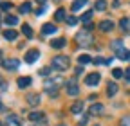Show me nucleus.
I'll return each mask as SVG.
<instances>
[{
	"instance_id": "35",
	"label": "nucleus",
	"mask_w": 130,
	"mask_h": 126,
	"mask_svg": "<svg viewBox=\"0 0 130 126\" xmlns=\"http://www.w3.org/2000/svg\"><path fill=\"white\" fill-rule=\"evenodd\" d=\"M67 24H69V25H76V24H78V18H76V16H69Z\"/></svg>"
},
{
	"instance_id": "5",
	"label": "nucleus",
	"mask_w": 130,
	"mask_h": 126,
	"mask_svg": "<svg viewBox=\"0 0 130 126\" xmlns=\"http://www.w3.org/2000/svg\"><path fill=\"white\" fill-rule=\"evenodd\" d=\"M100 81H101V74H98V72H92V74H89L85 77V83L89 87H94V85H98Z\"/></svg>"
},
{
	"instance_id": "39",
	"label": "nucleus",
	"mask_w": 130,
	"mask_h": 126,
	"mask_svg": "<svg viewBox=\"0 0 130 126\" xmlns=\"http://www.w3.org/2000/svg\"><path fill=\"white\" fill-rule=\"evenodd\" d=\"M36 2H38V4H45V2H47V0H36Z\"/></svg>"
},
{
	"instance_id": "31",
	"label": "nucleus",
	"mask_w": 130,
	"mask_h": 126,
	"mask_svg": "<svg viewBox=\"0 0 130 126\" xmlns=\"http://www.w3.org/2000/svg\"><path fill=\"white\" fill-rule=\"evenodd\" d=\"M92 63H96V65H105V63H108V59H105V58H94Z\"/></svg>"
},
{
	"instance_id": "2",
	"label": "nucleus",
	"mask_w": 130,
	"mask_h": 126,
	"mask_svg": "<svg viewBox=\"0 0 130 126\" xmlns=\"http://www.w3.org/2000/svg\"><path fill=\"white\" fill-rule=\"evenodd\" d=\"M76 41H78L81 47H92L94 38H92V34L89 33V31H81V33L76 34Z\"/></svg>"
},
{
	"instance_id": "33",
	"label": "nucleus",
	"mask_w": 130,
	"mask_h": 126,
	"mask_svg": "<svg viewBox=\"0 0 130 126\" xmlns=\"http://www.w3.org/2000/svg\"><path fill=\"white\" fill-rule=\"evenodd\" d=\"M119 126H130V115L123 117V119H121V122H119Z\"/></svg>"
},
{
	"instance_id": "19",
	"label": "nucleus",
	"mask_w": 130,
	"mask_h": 126,
	"mask_svg": "<svg viewBox=\"0 0 130 126\" xmlns=\"http://www.w3.org/2000/svg\"><path fill=\"white\" fill-rule=\"evenodd\" d=\"M4 22H6L7 25H11V27H13V25H16V24H18V18H16L14 14H7V16L4 18Z\"/></svg>"
},
{
	"instance_id": "20",
	"label": "nucleus",
	"mask_w": 130,
	"mask_h": 126,
	"mask_svg": "<svg viewBox=\"0 0 130 126\" xmlns=\"http://www.w3.org/2000/svg\"><path fill=\"white\" fill-rule=\"evenodd\" d=\"M103 112V104H100V103H96V104H92L90 106V115H96V114H101Z\"/></svg>"
},
{
	"instance_id": "13",
	"label": "nucleus",
	"mask_w": 130,
	"mask_h": 126,
	"mask_svg": "<svg viewBox=\"0 0 130 126\" xmlns=\"http://www.w3.org/2000/svg\"><path fill=\"white\" fill-rule=\"evenodd\" d=\"M4 38L6 40H16V38H18V33H16V31L14 29H7V31H4Z\"/></svg>"
},
{
	"instance_id": "27",
	"label": "nucleus",
	"mask_w": 130,
	"mask_h": 126,
	"mask_svg": "<svg viewBox=\"0 0 130 126\" xmlns=\"http://www.w3.org/2000/svg\"><path fill=\"white\" fill-rule=\"evenodd\" d=\"M90 18H92V11H87V13H83V14H81V22H83V24H89L90 22Z\"/></svg>"
},
{
	"instance_id": "17",
	"label": "nucleus",
	"mask_w": 130,
	"mask_h": 126,
	"mask_svg": "<svg viewBox=\"0 0 130 126\" xmlns=\"http://www.w3.org/2000/svg\"><path fill=\"white\" fill-rule=\"evenodd\" d=\"M119 27L125 31V33H128V34H130V18H121Z\"/></svg>"
},
{
	"instance_id": "25",
	"label": "nucleus",
	"mask_w": 130,
	"mask_h": 126,
	"mask_svg": "<svg viewBox=\"0 0 130 126\" xmlns=\"http://www.w3.org/2000/svg\"><path fill=\"white\" fill-rule=\"evenodd\" d=\"M116 56H118L119 59H130V52H128L126 49H121L119 52H116Z\"/></svg>"
},
{
	"instance_id": "42",
	"label": "nucleus",
	"mask_w": 130,
	"mask_h": 126,
	"mask_svg": "<svg viewBox=\"0 0 130 126\" xmlns=\"http://www.w3.org/2000/svg\"><path fill=\"white\" fill-rule=\"evenodd\" d=\"M0 126H4V124H2V122H0Z\"/></svg>"
},
{
	"instance_id": "1",
	"label": "nucleus",
	"mask_w": 130,
	"mask_h": 126,
	"mask_svg": "<svg viewBox=\"0 0 130 126\" xmlns=\"http://www.w3.org/2000/svg\"><path fill=\"white\" fill-rule=\"evenodd\" d=\"M71 65V61L67 56H63V54H58L56 58H53V63H51V67L56 69V70H67Z\"/></svg>"
},
{
	"instance_id": "12",
	"label": "nucleus",
	"mask_w": 130,
	"mask_h": 126,
	"mask_svg": "<svg viewBox=\"0 0 130 126\" xmlns=\"http://www.w3.org/2000/svg\"><path fill=\"white\" fill-rule=\"evenodd\" d=\"M116 94H118V85L112 81V83H108V85H107V96H108V97H112V96H116Z\"/></svg>"
},
{
	"instance_id": "24",
	"label": "nucleus",
	"mask_w": 130,
	"mask_h": 126,
	"mask_svg": "<svg viewBox=\"0 0 130 126\" xmlns=\"http://www.w3.org/2000/svg\"><path fill=\"white\" fill-rule=\"evenodd\" d=\"M22 33H24V36H25V38H32V29H31L27 24H24V25H22Z\"/></svg>"
},
{
	"instance_id": "40",
	"label": "nucleus",
	"mask_w": 130,
	"mask_h": 126,
	"mask_svg": "<svg viewBox=\"0 0 130 126\" xmlns=\"http://www.w3.org/2000/svg\"><path fill=\"white\" fill-rule=\"evenodd\" d=\"M2 110H4V106H2V101H0V112H2Z\"/></svg>"
},
{
	"instance_id": "41",
	"label": "nucleus",
	"mask_w": 130,
	"mask_h": 126,
	"mask_svg": "<svg viewBox=\"0 0 130 126\" xmlns=\"http://www.w3.org/2000/svg\"><path fill=\"white\" fill-rule=\"evenodd\" d=\"M0 83H2V77H0Z\"/></svg>"
},
{
	"instance_id": "22",
	"label": "nucleus",
	"mask_w": 130,
	"mask_h": 126,
	"mask_svg": "<svg viewBox=\"0 0 130 126\" xmlns=\"http://www.w3.org/2000/svg\"><path fill=\"white\" fill-rule=\"evenodd\" d=\"M85 4H87V0H74V4H72V11H79L81 7H85Z\"/></svg>"
},
{
	"instance_id": "4",
	"label": "nucleus",
	"mask_w": 130,
	"mask_h": 126,
	"mask_svg": "<svg viewBox=\"0 0 130 126\" xmlns=\"http://www.w3.org/2000/svg\"><path fill=\"white\" fill-rule=\"evenodd\" d=\"M38 58H40V51H38V49H31V51H27V52H25V58H24V61L31 65V63L38 61Z\"/></svg>"
},
{
	"instance_id": "11",
	"label": "nucleus",
	"mask_w": 130,
	"mask_h": 126,
	"mask_svg": "<svg viewBox=\"0 0 130 126\" xmlns=\"http://www.w3.org/2000/svg\"><path fill=\"white\" fill-rule=\"evenodd\" d=\"M65 45H67V40H65V38H56V40L51 41V47H53V49H63Z\"/></svg>"
},
{
	"instance_id": "44",
	"label": "nucleus",
	"mask_w": 130,
	"mask_h": 126,
	"mask_svg": "<svg viewBox=\"0 0 130 126\" xmlns=\"http://www.w3.org/2000/svg\"><path fill=\"white\" fill-rule=\"evenodd\" d=\"M0 63H4V61H0Z\"/></svg>"
},
{
	"instance_id": "16",
	"label": "nucleus",
	"mask_w": 130,
	"mask_h": 126,
	"mask_svg": "<svg viewBox=\"0 0 130 126\" xmlns=\"http://www.w3.org/2000/svg\"><path fill=\"white\" fill-rule=\"evenodd\" d=\"M43 117H45V115H43L42 112H32V114L29 115V119H31L32 122H42V121H43Z\"/></svg>"
},
{
	"instance_id": "30",
	"label": "nucleus",
	"mask_w": 130,
	"mask_h": 126,
	"mask_svg": "<svg viewBox=\"0 0 130 126\" xmlns=\"http://www.w3.org/2000/svg\"><path fill=\"white\" fill-rule=\"evenodd\" d=\"M11 7H13L11 2H0V9H2V11H9Z\"/></svg>"
},
{
	"instance_id": "23",
	"label": "nucleus",
	"mask_w": 130,
	"mask_h": 126,
	"mask_svg": "<svg viewBox=\"0 0 130 126\" xmlns=\"http://www.w3.org/2000/svg\"><path fill=\"white\" fill-rule=\"evenodd\" d=\"M54 18H56V22H63L65 20V9H58L56 13H54Z\"/></svg>"
},
{
	"instance_id": "3",
	"label": "nucleus",
	"mask_w": 130,
	"mask_h": 126,
	"mask_svg": "<svg viewBox=\"0 0 130 126\" xmlns=\"http://www.w3.org/2000/svg\"><path fill=\"white\" fill-rule=\"evenodd\" d=\"M65 90H67V94H69V96H72V97H76L78 94H79V87H78L76 77H72V79H69V81H65Z\"/></svg>"
},
{
	"instance_id": "28",
	"label": "nucleus",
	"mask_w": 130,
	"mask_h": 126,
	"mask_svg": "<svg viewBox=\"0 0 130 126\" xmlns=\"http://www.w3.org/2000/svg\"><path fill=\"white\" fill-rule=\"evenodd\" d=\"M96 9L98 11H105L107 9V2H105V0H98V2H96Z\"/></svg>"
},
{
	"instance_id": "10",
	"label": "nucleus",
	"mask_w": 130,
	"mask_h": 126,
	"mask_svg": "<svg viewBox=\"0 0 130 126\" xmlns=\"http://www.w3.org/2000/svg\"><path fill=\"white\" fill-rule=\"evenodd\" d=\"M100 29L103 31V33H108V31L114 29V22L112 20H103V22H100Z\"/></svg>"
},
{
	"instance_id": "29",
	"label": "nucleus",
	"mask_w": 130,
	"mask_h": 126,
	"mask_svg": "<svg viewBox=\"0 0 130 126\" xmlns=\"http://www.w3.org/2000/svg\"><path fill=\"white\" fill-rule=\"evenodd\" d=\"M112 76L116 77V79H119V77H125V72H123L121 69H114V70H112Z\"/></svg>"
},
{
	"instance_id": "36",
	"label": "nucleus",
	"mask_w": 130,
	"mask_h": 126,
	"mask_svg": "<svg viewBox=\"0 0 130 126\" xmlns=\"http://www.w3.org/2000/svg\"><path fill=\"white\" fill-rule=\"evenodd\" d=\"M125 79H126V81H130V69H126V70H125Z\"/></svg>"
},
{
	"instance_id": "15",
	"label": "nucleus",
	"mask_w": 130,
	"mask_h": 126,
	"mask_svg": "<svg viewBox=\"0 0 130 126\" xmlns=\"http://www.w3.org/2000/svg\"><path fill=\"white\" fill-rule=\"evenodd\" d=\"M110 49H112L114 52H119L121 49H125V47H123V41H121V40H114V41L110 43Z\"/></svg>"
},
{
	"instance_id": "18",
	"label": "nucleus",
	"mask_w": 130,
	"mask_h": 126,
	"mask_svg": "<svg viewBox=\"0 0 130 126\" xmlns=\"http://www.w3.org/2000/svg\"><path fill=\"white\" fill-rule=\"evenodd\" d=\"M71 112H72V114H81V112H83V103L76 101V103L71 106Z\"/></svg>"
},
{
	"instance_id": "8",
	"label": "nucleus",
	"mask_w": 130,
	"mask_h": 126,
	"mask_svg": "<svg viewBox=\"0 0 130 126\" xmlns=\"http://www.w3.org/2000/svg\"><path fill=\"white\" fill-rule=\"evenodd\" d=\"M6 124H7V126H22V121L18 119V115L9 114V115L6 117Z\"/></svg>"
},
{
	"instance_id": "14",
	"label": "nucleus",
	"mask_w": 130,
	"mask_h": 126,
	"mask_svg": "<svg viewBox=\"0 0 130 126\" xmlns=\"http://www.w3.org/2000/svg\"><path fill=\"white\" fill-rule=\"evenodd\" d=\"M16 85H18V88H27L31 85V77H18V81H16Z\"/></svg>"
},
{
	"instance_id": "38",
	"label": "nucleus",
	"mask_w": 130,
	"mask_h": 126,
	"mask_svg": "<svg viewBox=\"0 0 130 126\" xmlns=\"http://www.w3.org/2000/svg\"><path fill=\"white\" fill-rule=\"evenodd\" d=\"M79 74H83V67H81V65L76 69V76H79Z\"/></svg>"
},
{
	"instance_id": "9",
	"label": "nucleus",
	"mask_w": 130,
	"mask_h": 126,
	"mask_svg": "<svg viewBox=\"0 0 130 126\" xmlns=\"http://www.w3.org/2000/svg\"><path fill=\"white\" fill-rule=\"evenodd\" d=\"M27 103H29V106H38L40 104V96L38 94H27Z\"/></svg>"
},
{
	"instance_id": "26",
	"label": "nucleus",
	"mask_w": 130,
	"mask_h": 126,
	"mask_svg": "<svg viewBox=\"0 0 130 126\" xmlns=\"http://www.w3.org/2000/svg\"><path fill=\"white\" fill-rule=\"evenodd\" d=\"M18 11H20L22 14H27V13L31 11V4H29V2H24V4L18 7Z\"/></svg>"
},
{
	"instance_id": "37",
	"label": "nucleus",
	"mask_w": 130,
	"mask_h": 126,
	"mask_svg": "<svg viewBox=\"0 0 130 126\" xmlns=\"http://www.w3.org/2000/svg\"><path fill=\"white\" fill-rule=\"evenodd\" d=\"M43 11H45V6H43V7H38V9H36L35 13H36V16H38V14H42Z\"/></svg>"
},
{
	"instance_id": "6",
	"label": "nucleus",
	"mask_w": 130,
	"mask_h": 126,
	"mask_svg": "<svg viewBox=\"0 0 130 126\" xmlns=\"http://www.w3.org/2000/svg\"><path fill=\"white\" fill-rule=\"evenodd\" d=\"M2 65H4L7 70H16V69L20 67V61L16 59V58H11V59H6V61L2 63Z\"/></svg>"
},
{
	"instance_id": "43",
	"label": "nucleus",
	"mask_w": 130,
	"mask_h": 126,
	"mask_svg": "<svg viewBox=\"0 0 130 126\" xmlns=\"http://www.w3.org/2000/svg\"><path fill=\"white\" fill-rule=\"evenodd\" d=\"M94 126H100V124H94Z\"/></svg>"
},
{
	"instance_id": "34",
	"label": "nucleus",
	"mask_w": 130,
	"mask_h": 126,
	"mask_svg": "<svg viewBox=\"0 0 130 126\" xmlns=\"http://www.w3.org/2000/svg\"><path fill=\"white\" fill-rule=\"evenodd\" d=\"M51 69H53V67H43V69H42L38 74H40V76H47L49 72H51Z\"/></svg>"
},
{
	"instance_id": "21",
	"label": "nucleus",
	"mask_w": 130,
	"mask_h": 126,
	"mask_svg": "<svg viewBox=\"0 0 130 126\" xmlns=\"http://www.w3.org/2000/svg\"><path fill=\"white\" fill-rule=\"evenodd\" d=\"M90 61H92V58H90L89 54H81V56L78 58V63H79L81 67H83V65H87V63H90Z\"/></svg>"
},
{
	"instance_id": "7",
	"label": "nucleus",
	"mask_w": 130,
	"mask_h": 126,
	"mask_svg": "<svg viewBox=\"0 0 130 126\" xmlns=\"http://www.w3.org/2000/svg\"><path fill=\"white\" fill-rule=\"evenodd\" d=\"M56 31H58V27H56L54 24H43V25H42V34H43V36H49V34L56 33Z\"/></svg>"
},
{
	"instance_id": "32",
	"label": "nucleus",
	"mask_w": 130,
	"mask_h": 126,
	"mask_svg": "<svg viewBox=\"0 0 130 126\" xmlns=\"http://www.w3.org/2000/svg\"><path fill=\"white\" fill-rule=\"evenodd\" d=\"M87 122H89V115H81V117H79V121H78V124H79V126H85Z\"/></svg>"
}]
</instances>
